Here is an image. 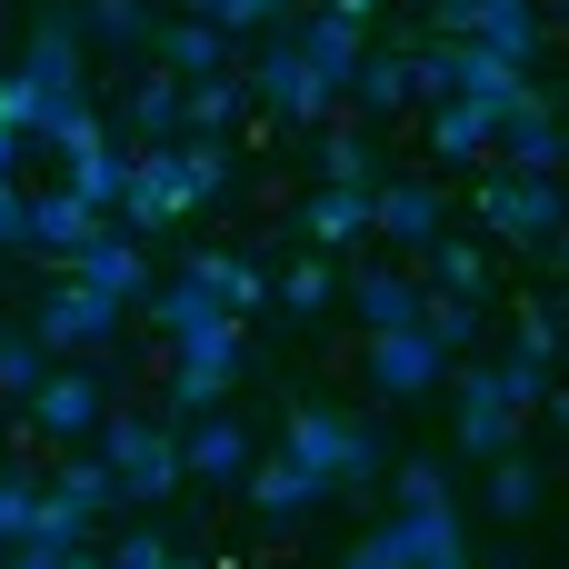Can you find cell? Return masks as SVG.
Instances as JSON below:
<instances>
[{"mask_svg":"<svg viewBox=\"0 0 569 569\" xmlns=\"http://www.w3.org/2000/svg\"><path fill=\"white\" fill-rule=\"evenodd\" d=\"M280 460H300L320 500H340V490H370V480H390V440H380L370 420L330 410V400H290V430H280Z\"/></svg>","mask_w":569,"mask_h":569,"instance_id":"obj_1","label":"cell"},{"mask_svg":"<svg viewBox=\"0 0 569 569\" xmlns=\"http://www.w3.org/2000/svg\"><path fill=\"white\" fill-rule=\"evenodd\" d=\"M90 450L120 470V510H150V500H170V490L190 480V470H180V430H170L160 410H110Z\"/></svg>","mask_w":569,"mask_h":569,"instance_id":"obj_2","label":"cell"},{"mask_svg":"<svg viewBox=\"0 0 569 569\" xmlns=\"http://www.w3.org/2000/svg\"><path fill=\"white\" fill-rule=\"evenodd\" d=\"M450 550H470L460 500H450V510H390V520H370L340 569H430V560H450Z\"/></svg>","mask_w":569,"mask_h":569,"instance_id":"obj_3","label":"cell"},{"mask_svg":"<svg viewBox=\"0 0 569 569\" xmlns=\"http://www.w3.org/2000/svg\"><path fill=\"white\" fill-rule=\"evenodd\" d=\"M470 210H480V240H520V250H540V240L569 220V190H560V180H530V170H480Z\"/></svg>","mask_w":569,"mask_h":569,"instance_id":"obj_4","label":"cell"},{"mask_svg":"<svg viewBox=\"0 0 569 569\" xmlns=\"http://www.w3.org/2000/svg\"><path fill=\"white\" fill-rule=\"evenodd\" d=\"M200 210V190H190V160H180V140H160V150H130V180H120V230L130 240H160V230H180Z\"/></svg>","mask_w":569,"mask_h":569,"instance_id":"obj_5","label":"cell"},{"mask_svg":"<svg viewBox=\"0 0 569 569\" xmlns=\"http://www.w3.org/2000/svg\"><path fill=\"white\" fill-rule=\"evenodd\" d=\"M20 410H30V430H40V440L90 450V440H100V420H110V380H100L90 360H50V380H40Z\"/></svg>","mask_w":569,"mask_h":569,"instance_id":"obj_6","label":"cell"},{"mask_svg":"<svg viewBox=\"0 0 569 569\" xmlns=\"http://www.w3.org/2000/svg\"><path fill=\"white\" fill-rule=\"evenodd\" d=\"M230 380H240V320H220L210 340H180V370H170V430H190V420H210V410H230Z\"/></svg>","mask_w":569,"mask_h":569,"instance_id":"obj_7","label":"cell"},{"mask_svg":"<svg viewBox=\"0 0 569 569\" xmlns=\"http://www.w3.org/2000/svg\"><path fill=\"white\" fill-rule=\"evenodd\" d=\"M40 350L50 360H100L110 350V330H120V300H100V290H80V280H60V290H40Z\"/></svg>","mask_w":569,"mask_h":569,"instance_id":"obj_8","label":"cell"},{"mask_svg":"<svg viewBox=\"0 0 569 569\" xmlns=\"http://www.w3.org/2000/svg\"><path fill=\"white\" fill-rule=\"evenodd\" d=\"M290 50L310 60L320 100L340 110V100H350V80H360V60H370V20H350V10H310V20L290 30Z\"/></svg>","mask_w":569,"mask_h":569,"instance_id":"obj_9","label":"cell"},{"mask_svg":"<svg viewBox=\"0 0 569 569\" xmlns=\"http://www.w3.org/2000/svg\"><path fill=\"white\" fill-rule=\"evenodd\" d=\"M450 420H460V450H470L480 470L520 450V410L500 400V380H490V360H480V370H450Z\"/></svg>","mask_w":569,"mask_h":569,"instance_id":"obj_10","label":"cell"},{"mask_svg":"<svg viewBox=\"0 0 569 569\" xmlns=\"http://www.w3.org/2000/svg\"><path fill=\"white\" fill-rule=\"evenodd\" d=\"M240 80H250V110H270L280 130H320V120H330V100H320L310 60H300L290 40H280V50H260V60L240 70Z\"/></svg>","mask_w":569,"mask_h":569,"instance_id":"obj_11","label":"cell"},{"mask_svg":"<svg viewBox=\"0 0 569 569\" xmlns=\"http://www.w3.org/2000/svg\"><path fill=\"white\" fill-rule=\"evenodd\" d=\"M370 390L380 400H430V390H450V350L430 330H370Z\"/></svg>","mask_w":569,"mask_h":569,"instance_id":"obj_12","label":"cell"},{"mask_svg":"<svg viewBox=\"0 0 569 569\" xmlns=\"http://www.w3.org/2000/svg\"><path fill=\"white\" fill-rule=\"evenodd\" d=\"M500 170H530V180H560L569 170V110L550 90H530V100L500 120Z\"/></svg>","mask_w":569,"mask_h":569,"instance_id":"obj_13","label":"cell"},{"mask_svg":"<svg viewBox=\"0 0 569 569\" xmlns=\"http://www.w3.org/2000/svg\"><path fill=\"white\" fill-rule=\"evenodd\" d=\"M180 470H190V480H210V490H240V480L260 470V440H250V420H240V410H210V420H190V430H180Z\"/></svg>","mask_w":569,"mask_h":569,"instance_id":"obj_14","label":"cell"},{"mask_svg":"<svg viewBox=\"0 0 569 569\" xmlns=\"http://www.w3.org/2000/svg\"><path fill=\"white\" fill-rule=\"evenodd\" d=\"M370 230H380V240H400V250H430V240L450 230V200H440V180H420V170L400 180V170H390V180L370 190Z\"/></svg>","mask_w":569,"mask_h":569,"instance_id":"obj_15","label":"cell"},{"mask_svg":"<svg viewBox=\"0 0 569 569\" xmlns=\"http://www.w3.org/2000/svg\"><path fill=\"white\" fill-rule=\"evenodd\" d=\"M100 230H110V210H90L80 190H40V200H30V240H20V250H30V260H50V270H70Z\"/></svg>","mask_w":569,"mask_h":569,"instance_id":"obj_16","label":"cell"},{"mask_svg":"<svg viewBox=\"0 0 569 569\" xmlns=\"http://www.w3.org/2000/svg\"><path fill=\"white\" fill-rule=\"evenodd\" d=\"M60 280H80V290H100V300H120V310L160 290V280H150V250H140L130 230H100V240H90V250L60 270Z\"/></svg>","mask_w":569,"mask_h":569,"instance_id":"obj_17","label":"cell"},{"mask_svg":"<svg viewBox=\"0 0 569 569\" xmlns=\"http://www.w3.org/2000/svg\"><path fill=\"white\" fill-rule=\"evenodd\" d=\"M420 140H430V160H450V170H490L500 120H490L480 100H430V110H420Z\"/></svg>","mask_w":569,"mask_h":569,"instance_id":"obj_18","label":"cell"},{"mask_svg":"<svg viewBox=\"0 0 569 569\" xmlns=\"http://www.w3.org/2000/svg\"><path fill=\"white\" fill-rule=\"evenodd\" d=\"M240 500H250V520L280 540V530H300L310 510H320V490H310V470L300 460H280V450H260V470L240 480Z\"/></svg>","mask_w":569,"mask_h":569,"instance_id":"obj_19","label":"cell"},{"mask_svg":"<svg viewBox=\"0 0 569 569\" xmlns=\"http://www.w3.org/2000/svg\"><path fill=\"white\" fill-rule=\"evenodd\" d=\"M20 80L40 90V110H70V100H90V90H80V40H70V10H50V20L30 30V60H20Z\"/></svg>","mask_w":569,"mask_h":569,"instance_id":"obj_20","label":"cell"},{"mask_svg":"<svg viewBox=\"0 0 569 569\" xmlns=\"http://www.w3.org/2000/svg\"><path fill=\"white\" fill-rule=\"evenodd\" d=\"M180 270H190V280H200V290H210V300H220L230 320L270 310V260H250V250H190Z\"/></svg>","mask_w":569,"mask_h":569,"instance_id":"obj_21","label":"cell"},{"mask_svg":"<svg viewBox=\"0 0 569 569\" xmlns=\"http://www.w3.org/2000/svg\"><path fill=\"white\" fill-rule=\"evenodd\" d=\"M420 260H430V290H450V300H480V310L500 300V260H490V240H460V230H440Z\"/></svg>","mask_w":569,"mask_h":569,"instance_id":"obj_22","label":"cell"},{"mask_svg":"<svg viewBox=\"0 0 569 569\" xmlns=\"http://www.w3.org/2000/svg\"><path fill=\"white\" fill-rule=\"evenodd\" d=\"M150 50H160V70H170V80H220L240 40H230L220 20H190V10H180V20H170V30L150 40Z\"/></svg>","mask_w":569,"mask_h":569,"instance_id":"obj_23","label":"cell"},{"mask_svg":"<svg viewBox=\"0 0 569 569\" xmlns=\"http://www.w3.org/2000/svg\"><path fill=\"white\" fill-rule=\"evenodd\" d=\"M300 240H310V250H350V240H370V190L310 180V200H300Z\"/></svg>","mask_w":569,"mask_h":569,"instance_id":"obj_24","label":"cell"},{"mask_svg":"<svg viewBox=\"0 0 569 569\" xmlns=\"http://www.w3.org/2000/svg\"><path fill=\"white\" fill-rule=\"evenodd\" d=\"M340 300L360 310V330H420V300H430V280H410V270H360Z\"/></svg>","mask_w":569,"mask_h":569,"instance_id":"obj_25","label":"cell"},{"mask_svg":"<svg viewBox=\"0 0 569 569\" xmlns=\"http://www.w3.org/2000/svg\"><path fill=\"white\" fill-rule=\"evenodd\" d=\"M480 510H490V520H510V530H520V520H540V510H550V470H540L530 450L490 460V470H480Z\"/></svg>","mask_w":569,"mask_h":569,"instance_id":"obj_26","label":"cell"},{"mask_svg":"<svg viewBox=\"0 0 569 569\" xmlns=\"http://www.w3.org/2000/svg\"><path fill=\"white\" fill-rule=\"evenodd\" d=\"M350 100H360L370 120H410V110H420V90H410V50H370L360 80H350Z\"/></svg>","mask_w":569,"mask_h":569,"instance_id":"obj_27","label":"cell"},{"mask_svg":"<svg viewBox=\"0 0 569 569\" xmlns=\"http://www.w3.org/2000/svg\"><path fill=\"white\" fill-rule=\"evenodd\" d=\"M540 30H550V20H540L530 0H480V20H470V40H480V50H500L510 70H530V50H540Z\"/></svg>","mask_w":569,"mask_h":569,"instance_id":"obj_28","label":"cell"},{"mask_svg":"<svg viewBox=\"0 0 569 569\" xmlns=\"http://www.w3.org/2000/svg\"><path fill=\"white\" fill-rule=\"evenodd\" d=\"M250 110V80L240 70H220V80H180V130H210V140H230V120Z\"/></svg>","mask_w":569,"mask_h":569,"instance_id":"obj_29","label":"cell"},{"mask_svg":"<svg viewBox=\"0 0 569 569\" xmlns=\"http://www.w3.org/2000/svg\"><path fill=\"white\" fill-rule=\"evenodd\" d=\"M340 290H350V280L330 270V250H310V260H290V270H270V300H280L290 320H320V310H330Z\"/></svg>","mask_w":569,"mask_h":569,"instance_id":"obj_30","label":"cell"},{"mask_svg":"<svg viewBox=\"0 0 569 569\" xmlns=\"http://www.w3.org/2000/svg\"><path fill=\"white\" fill-rule=\"evenodd\" d=\"M150 320H160V330H170V350H180V340H210V330H220L230 310H220V300H210V290H200L190 270H180L170 290H150Z\"/></svg>","mask_w":569,"mask_h":569,"instance_id":"obj_31","label":"cell"},{"mask_svg":"<svg viewBox=\"0 0 569 569\" xmlns=\"http://www.w3.org/2000/svg\"><path fill=\"white\" fill-rule=\"evenodd\" d=\"M50 490H60L70 510H90V520H100V510H120V470H110L100 450H70V460H50Z\"/></svg>","mask_w":569,"mask_h":569,"instance_id":"obj_32","label":"cell"},{"mask_svg":"<svg viewBox=\"0 0 569 569\" xmlns=\"http://www.w3.org/2000/svg\"><path fill=\"white\" fill-rule=\"evenodd\" d=\"M490 380H500V400H510V410L530 420V410H540V400L560 390V360H540V350H520V340H510V350L490 360Z\"/></svg>","mask_w":569,"mask_h":569,"instance_id":"obj_33","label":"cell"},{"mask_svg":"<svg viewBox=\"0 0 569 569\" xmlns=\"http://www.w3.org/2000/svg\"><path fill=\"white\" fill-rule=\"evenodd\" d=\"M130 130H140V150L180 140V80H170V70H140V90H130Z\"/></svg>","mask_w":569,"mask_h":569,"instance_id":"obj_34","label":"cell"},{"mask_svg":"<svg viewBox=\"0 0 569 569\" xmlns=\"http://www.w3.org/2000/svg\"><path fill=\"white\" fill-rule=\"evenodd\" d=\"M60 170H70L60 190H80L90 210H120V180H130V150H120V140H100V150H80V160H60Z\"/></svg>","mask_w":569,"mask_h":569,"instance_id":"obj_35","label":"cell"},{"mask_svg":"<svg viewBox=\"0 0 569 569\" xmlns=\"http://www.w3.org/2000/svg\"><path fill=\"white\" fill-rule=\"evenodd\" d=\"M80 30H90V40H110V50H150V40H160L150 0H80Z\"/></svg>","mask_w":569,"mask_h":569,"instance_id":"obj_36","label":"cell"},{"mask_svg":"<svg viewBox=\"0 0 569 569\" xmlns=\"http://www.w3.org/2000/svg\"><path fill=\"white\" fill-rule=\"evenodd\" d=\"M320 180H340V190H380V150H370V130H330V140H320Z\"/></svg>","mask_w":569,"mask_h":569,"instance_id":"obj_37","label":"cell"},{"mask_svg":"<svg viewBox=\"0 0 569 569\" xmlns=\"http://www.w3.org/2000/svg\"><path fill=\"white\" fill-rule=\"evenodd\" d=\"M40 490H50V470H40V460H10V470H0V550H10V540H30Z\"/></svg>","mask_w":569,"mask_h":569,"instance_id":"obj_38","label":"cell"},{"mask_svg":"<svg viewBox=\"0 0 569 569\" xmlns=\"http://www.w3.org/2000/svg\"><path fill=\"white\" fill-rule=\"evenodd\" d=\"M480 320H490L480 300H450V290H430V300H420V330H430V340H440L450 360H460V350L480 340Z\"/></svg>","mask_w":569,"mask_h":569,"instance_id":"obj_39","label":"cell"},{"mask_svg":"<svg viewBox=\"0 0 569 569\" xmlns=\"http://www.w3.org/2000/svg\"><path fill=\"white\" fill-rule=\"evenodd\" d=\"M50 380V350H40V330H0V400H30Z\"/></svg>","mask_w":569,"mask_h":569,"instance_id":"obj_40","label":"cell"},{"mask_svg":"<svg viewBox=\"0 0 569 569\" xmlns=\"http://www.w3.org/2000/svg\"><path fill=\"white\" fill-rule=\"evenodd\" d=\"M390 510H450V470L440 460H390Z\"/></svg>","mask_w":569,"mask_h":569,"instance_id":"obj_41","label":"cell"},{"mask_svg":"<svg viewBox=\"0 0 569 569\" xmlns=\"http://www.w3.org/2000/svg\"><path fill=\"white\" fill-rule=\"evenodd\" d=\"M180 160H190V190H200V200H220V190H230V140L180 130Z\"/></svg>","mask_w":569,"mask_h":569,"instance_id":"obj_42","label":"cell"},{"mask_svg":"<svg viewBox=\"0 0 569 569\" xmlns=\"http://www.w3.org/2000/svg\"><path fill=\"white\" fill-rule=\"evenodd\" d=\"M30 540H50V550H80V540H90V510H70L60 490H40V510H30Z\"/></svg>","mask_w":569,"mask_h":569,"instance_id":"obj_43","label":"cell"},{"mask_svg":"<svg viewBox=\"0 0 569 569\" xmlns=\"http://www.w3.org/2000/svg\"><path fill=\"white\" fill-rule=\"evenodd\" d=\"M560 340H569V310H560V300H540V290H530V300H520V350H540V360H560Z\"/></svg>","mask_w":569,"mask_h":569,"instance_id":"obj_44","label":"cell"},{"mask_svg":"<svg viewBox=\"0 0 569 569\" xmlns=\"http://www.w3.org/2000/svg\"><path fill=\"white\" fill-rule=\"evenodd\" d=\"M0 130H10V140H30V130H40V90H30L20 70L0 80Z\"/></svg>","mask_w":569,"mask_h":569,"instance_id":"obj_45","label":"cell"},{"mask_svg":"<svg viewBox=\"0 0 569 569\" xmlns=\"http://www.w3.org/2000/svg\"><path fill=\"white\" fill-rule=\"evenodd\" d=\"M290 10H300V0H220L210 20H220V30L240 40V30H270V20H290Z\"/></svg>","mask_w":569,"mask_h":569,"instance_id":"obj_46","label":"cell"},{"mask_svg":"<svg viewBox=\"0 0 569 569\" xmlns=\"http://www.w3.org/2000/svg\"><path fill=\"white\" fill-rule=\"evenodd\" d=\"M110 569H170V540L160 530H120L110 540Z\"/></svg>","mask_w":569,"mask_h":569,"instance_id":"obj_47","label":"cell"},{"mask_svg":"<svg viewBox=\"0 0 569 569\" xmlns=\"http://www.w3.org/2000/svg\"><path fill=\"white\" fill-rule=\"evenodd\" d=\"M20 240H30V190L0 170V250H20Z\"/></svg>","mask_w":569,"mask_h":569,"instance_id":"obj_48","label":"cell"},{"mask_svg":"<svg viewBox=\"0 0 569 569\" xmlns=\"http://www.w3.org/2000/svg\"><path fill=\"white\" fill-rule=\"evenodd\" d=\"M470 20H480V0H430V40H470Z\"/></svg>","mask_w":569,"mask_h":569,"instance_id":"obj_49","label":"cell"},{"mask_svg":"<svg viewBox=\"0 0 569 569\" xmlns=\"http://www.w3.org/2000/svg\"><path fill=\"white\" fill-rule=\"evenodd\" d=\"M70 560V550H50V540H10V550H0V569H60Z\"/></svg>","mask_w":569,"mask_h":569,"instance_id":"obj_50","label":"cell"},{"mask_svg":"<svg viewBox=\"0 0 569 569\" xmlns=\"http://www.w3.org/2000/svg\"><path fill=\"white\" fill-rule=\"evenodd\" d=\"M540 260H550V270H560V280H569V220H560V230H550V240H540Z\"/></svg>","mask_w":569,"mask_h":569,"instance_id":"obj_51","label":"cell"},{"mask_svg":"<svg viewBox=\"0 0 569 569\" xmlns=\"http://www.w3.org/2000/svg\"><path fill=\"white\" fill-rule=\"evenodd\" d=\"M540 410H550V430H560V440H569V380H560V390H550V400H540Z\"/></svg>","mask_w":569,"mask_h":569,"instance_id":"obj_52","label":"cell"},{"mask_svg":"<svg viewBox=\"0 0 569 569\" xmlns=\"http://www.w3.org/2000/svg\"><path fill=\"white\" fill-rule=\"evenodd\" d=\"M320 10H350V20H370V10H380V0H320Z\"/></svg>","mask_w":569,"mask_h":569,"instance_id":"obj_53","label":"cell"},{"mask_svg":"<svg viewBox=\"0 0 569 569\" xmlns=\"http://www.w3.org/2000/svg\"><path fill=\"white\" fill-rule=\"evenodd\" d=\"M60 569H110V560H90V540H80V550H70V560H60Z\"/></svg>","mask_w":569,"mask_h":569,"instance_id":"obj_54","label":"cell"},{"mask_svg":"<svg viewBox=\"0 0 569 569\" xmlns=\"http://www.w3.org/2000/svg\"><path fill=\"white\" fill-rule=\"evenodd\" d=\"M170 10H190V20H210V10H220V0H170Z\"/></svg>","mask_w":569,"mask_h":569,"instance_id":"obj_55","label":"cell"},{"mask_svg":"<svg viewBox=\"0 0 569 569\" xmlns=\"http://www.w3.org/2000/svg\"><path fill=\"white\" fill-rule=\"evenodd\" d=\"M10 160H20V140H10V130H0V170H10Z\"/></svg>","mask_w":569,"mask_h":569,"instance_id":"obj_56","label":"cell"},{"mask_svg":"<svg viewBox=\"0 0 569 569\" xmlns=\"http://www.w3.org/2000/svg\"><path fill=\"white\" fill-rule=\"evenodd\" d=\"M430 569H470V550H450V560H430Z\"/></svg>","mask_w":569,"mask_h":569,"instance_id":"obj_57","label":"cell"},{"mask_svg":"<svg viewBox=\"0 0 569 569\" xmlns=\"http://www.w3.org/2000/svg\"><path fill=\"white\" fill-rule=\"evenodd\" d=\"M170 569H200V560H190V550H170Z\"/></svg>","mask_w":569,"mask_h":569,"instance_id":"obj_58","label":"cell"},{"mask_svg":"<svg viewBox=\"0 0 569 569\" xmlns=\"http://www.w3.org/2000/svg\"><path fill=\"white\" fill-rule=\"evenodd\" d=\"M560 310H569V290H560Z\"/></svg>","mask_w":569,"mask_h":569,"instance_id":"obj_59","label":"cell"}]
</instances>
